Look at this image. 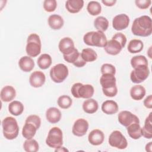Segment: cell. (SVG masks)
I'll list each match as a JSON object with an SVG mask.
<instances>
[{
    "mask_svg": "<svg viewBox=\"0 0 152 152\" xmlns=\"http://www.w3.org/2000/svg\"><path fill=\"white\" fill-rule=\"evenodd\" d=\"M131 31L133 34L141 37H147L152 33L151 18L148 15L136 18L132 24Z\"/></svg>",
    "mask_w": 152,
    "mask_h": 152,
    "instance_id": "1",
    "label": "cell"
},
{
    "mask_svg": "<svg viewBox=\"0 0 152 152\" xmlns=\"http://www.w3.org/2000/svg\"><path fill=\"white\" fill-rule=\"evenodd\" d=\"M126 43V37L122 33H117L114 34L110 40L107 41L104 47L105 52L111 55H116L125 47Z\"/></svg>",
    "mask_w": 152,
    "mask_h": 152,
    "instance_id": "2",
    "label": "cell"
},
{
    "mask_svg": "<svg viewBox=\"0 0 152 152\" xmlns=\"http://www.w3.org/2000/svg\"><path fill=\"white\" fill-rule=\"evenodd\" d=\"M100 83L102 87L103 93L107 97H115L118 93L116 80L114 75L102 74L100 78Z\"/></svg>",
    "mask_w": 152,
    "mask_h": 152,
    "instance_id": "3",
    "label": "cell"
},
{
    "mask_svg": "<svg viewBox=\"0 0 152 152\" xmlns=\"http://www.w3.org/2000/svg\"><path fill=\"white\" fill-rule=\"evenodd\" d=\"M4 137L9 140L17 137L19 133V126L17 120L12 116H7L2 121Z\"/></svg>",
    "mask_w": 152,
    "mask_h": 152,
    "instance_id": "4",
    "label": "cell"
},
{
    "mask_svg": "<svg viewBox=\"0 0 152 152\" xmlns=\"http://www.w3.org/2000/svg\"><path fill=\"white\" fill-rule=\"evenodd\" d=\"M83 41L88 46L99 48H104L107 42L104 32L98 30L86 33L84 35Z\"/></svg>",
    "mask_w": 152,
    "mask_h": 152,
    "instance_id": "5",
    "label": "cell"
},
{
    "mask_svg": "<svg viewBox=\"0 0 152 152\" xmlns=\"http://www.w3.org/2000/svg\"><path fill=\"white\" fill-rule=\"evenodd\" d=\"M71 92L75 98L87 99L93 96L94 89L91 84H83L80 83H77L72 85Z\"/></svg>",
    "mask_w": 152,
    "mask_h": 152,
    "instance_id": "6",
    "label": "cell"
},
{
    "mask_svg": "<svg viewBox=\"0 0 152 152\" xmlns=\"http://www.w3.org/2000/svg\"><path fill=\"white\" fill-rule=\"evenodd\" d=\"M42 43L40 37L36 33L30 34L27 40L26 52L30 57H36L41 52Z\"/></svg>",
    "mask_w": 152,
    "mask_h": 152,
    "instance_id": "7",
    "label": "cell"
},
{
    "mask_svg": "<svg viewBox=\"0 0 152 152\" xmlns=\"http://www.w3.org/2000/svg\"><path fill=\"white\" fill-rule=\"evenodd\" d=\"M46 144L50 148H58L63 144V134L62 130L57 126L52 128L48 132Z\"/></svg>",
    "mask_w": 152,
    "mask_h": 152,
    "instance_id": "8",
    "label": "cell"
},
{
    "mask_svg": "<svg viewBox=\"0 0 152 152\" xmlns=\"http://www.w3.org/2000/svg\"><path fill=\"white\" fill-rule=\"evenodd\" d=\"M68 74V68L64 64H58L50 70V78L56 83H62L67 78Z\"/></svg>",
    "mask_w": 152,
    "mask_h": 152,
    "instance_id": "9",
    "label": "cell"
},
{
    "mask_svg": "<svg viewBox=\"0 0 152 152\" xmlns=\"http://www.w3.org/2000/svg\"><path fill=\"white\" fill-rule=\"evenodd\" d=\"M110 146L118 149H125L128 146V141L125 136L119 131H113L109 135L108 139Z\"/></svg>",
    "mask_w": 152,
    "mask_h": 152,
    "instance_id": "10",
    "label": "cell"
},
{
    "mask_svg": "<svg viewBox=\"0 0 152 152\" xmlns=\"http://www.w3.org/2000/svg\"><path fill=\"white\" fill-rule=\"evenodd\" d=\"M150 74L148 66H140L134 68L130 74L131 81L135 84H139L145 81Z\"/></svg>",
    "mask_w": 152,
    "mask_h": 152,
    "instance_id": "11",
    "label": "cell"
},
{
    "mask_svg": "<svg viewBox=\"0 0 152 152\" xmlns=\"http://www.w3.org/2000/svg\"><path fill=\"white\" fill-rule=\"evenodd\" d=\"M88 127L89 125L87 121L83 118H80L74 123L72 132L75 136L83 137L87 133Z\"/></svg>",
    "mask_w": 152,
    "mask_h": 152,
    "instance_id": "12",
    "label": "cell"
},
{
    "mask_svg": "<svg viewBox=\"0 0 152 152\" xmlns=\"http://www.w3.org/2000/svg\"><path fill=\"white\" fill-rule=\"evenodd\" d=\"M119 122L123 126L127 127L134 122L140 123V119L137 116L128 110L120 112L118 116Z\"/></svg>",
    "mask_w": 152,
    "mask_h": 152,
    "instance_id": "13",
    "label": "cell"
},
{
    "mask_svg": "<svg viewBox=\"0 0 152 152\" xmlns=\"http://www.w3.org/2000/svg\"><path fill=\"white\" fill-rule=\"evenodd\" d=\"M129 18L125 14H120L114 17L112 20V27L116 30L120 31L126 28L129 24Z\"/></svg>",
    "mask_w": 152,
    "mask_h": 152,
    "instance_id": "14",
    "label": "cell"
},
{
    "mask_svg": "<svg viewBox=\"0 0 152 152\" xmlns=\"http://www.w3.org/2000/svg\"><path fill=\"white\" fill-rule=\"evenodd\" d=\"M46 77L45 74L40 71L33 72L29 77V83L31 86L34 88L41 87L45 83Z\"/></svg>",
    "mask_w": 152,
    "mask_h": 152,
    "instance_id": "15",
    "label": "cell"
},
{
    "mask_svg": "<svg viewBox=\"0 0 152 152\" xmlns=\"http://www.w3.org/2000/svg\"><path fill=\"white\" fill-rule=\"evenodd\" d=\"M58 48L63 55L71 53L75 49L74 41L71 38L68 37H65L61 39L59 42Z\"/></svg>",
    "mask_w": 152,
    "mask_h": 152,
    "instance_id": "16",
    "label": "cell"
},
{
    "mask_svg": "<svg viewBox=\"0 0 152 152\" xmlns=\"http://www.w3.org/2000/svg\"><path fill=\"white\" fill-rule=\"evenodd\" d=\"M104 139V133L99 129L92 130L88 135V141L93 145H101L103 142Z\"/></svg>",
    "mask_w": 152,
    "mask_h": 152,
    "instance_id": "17",
    "label": "cell"
},
{
    "mask_svg": "<svg viewBox=\"0 0 152 152\" xmlns=\"http://www.w3.org/2000/svg\"><path fill=\"white\" fill-rule=\"evenodd\" d=\"M15 89L11 86H6L4 87L1 91V99L4 102H11L15 97Z\"/></svg>",
    "mask_w": 152,
    "mask_h": 152,
    "instance_id": "18",
    "label": "cell"
},
{
    "mask_svg": "<svg viewBox=\"0 0 152 152\" xmlns=\"http://www.w3.org/2000/svg\"><path fill=\"white\" fill-rule=\"evenodd\" d=\"M62 114L61 111L55 107H50L46 111V118L51 124H56L61 119Z\"/></svg>",
    "mask_w": 152,
    "mask_h": 152,
    "instance_id": "19",
    "label": "cell"
},
{
    "mask_svg": "<svg viewBox=\"0 0 152 152\" xmlns=\"http://www.w3.org/2000/svg\"><path fill=\"white\" fill-rule=\"evenodd\" d=\"M19 68L25 72H30L34 67V62L29 56H22L18 61Z\"/></svg>",
    "mask_w": 152,
    "mask_h": 152,
    "instance_id": "20",
    "label": "cell"
},
{
    "mask_svg": "<svg viewBox=\"0 0 152 152\" xmlns=\"http://www.w3.org/2000/svg\"><path fill=\"white\" fill-rule=\"evenodd\" d=\"M118 103L112 100H107L104 101L101 106V109L103 113L106 115H113L118 111Z\"/></svg>",
    "mask_w": 152,
    "mask_h": 152,
    "instance_id": "21",
    "label": "cell"
},
{
    "mask_svg": "<svg viewBox=\"0 0 152 152\" xmlns=\"http://www.w3.org/2000/svg\"><path fill=\"white\" fill-rule=\"evenodd\" d=\"M83 6V0H68L65 2V8L66 10L72 14L80 12Z\"/></svg>",
    "mask_w": 152,
    "mask_h": 152,
    "instance_id": "22",
    "label": "cell"
},
{
    "mask_svg": "<svg viewBox=\"0 0 152 152\" xmlns=\"http://www.w3.org/2000/svg\"><path fill=\"white\" fill-rule=\"evenodd\" d=\"M37 129V127L33 123L25 122L22 129V135L26 139H31L34 137Z\"/></svg>",
    "mask_w": 152,
    "mask_h": 152,
    "instance_id": "23",
    "label": "cell"
},
{
    "mask_svg": "<svg viewBox=\"0 0 152 152\" xmlns=\"http://www.w3.org/2000/svg\"><path fill=\"white\" fill-rule=\"evenodd\" d=\"M48 22L49 27L53 30L61 29L64 24L63 18L58 14L50 15L48 18Z\"/></svg>",
    "mask_w": 152,
    "mask_h": 152,
    "instance_id": "24",
    "label": "cell"
},
{
    "mask_svg": "<svg viewBox=\"0 0 152 152\" xmlns=\"http://www.w3.org/2000/svg\"><path fill=\"white\" fill-rule=\"evenodd\" d=\"M130 96L134 100H141L145 96L146 91L145 88L141 85H135L132 86L130 89Z\"/></svg>",
    "mask_w": 152,
    "mask_h": 152,
    "instance_id": "25",
    "label": "cell"
},
{
    "mask_svg": "<svg viewBox=\"0 0 152 152\" xmlns=\"http://www.w3.org/2000/svg\"><path fill=\"white\" fill-rule=\"evenodd\" d=\"M82 107L84 112L88 114H93L98 110L99 104L96 100L90 98L84 101Z\"/></svg>",
    "mask_w": 152,
    "mask_h": 152,
    "instance_id": "26",
    "label": "cell"
},
{
    "mask_svg": "<svg viewBox=\"0 0 152 152\" xmlns=\"http://www.w3.org/2000/svg\"><path fill=\"white\" fill-rule=\"evenodd\" d=\"M126 131L129 136L134 140H138L142 136L141 127L138 122H134L128 126Z\"/></svg>",
    "mask_w": 152,
    "mask_h": 152,
    "instance_id": "27",
    "label": "cell"
},
{
    "mask_svg": "<svg viewBox=\"0 0 152 152\" xmlns=\"http://www.w3.org/2000/svg\"><path fill=\"white\" fill-rule=\"evenodd\" d=\"M151 114L152 113L150 112L145 118L144 126L141 128V135L147 139L152 138Z\"/></svg>",
    "mask_w": 152,
    "mask_h": 152,
    "instance_id": "28",
    "label": "cell"
},
{
    "mask_svg": "<svg viewBox=\"0 0 152 152\" xmlns=\"http://www.w3.org/2000/svg\"><path fill=\"white\" fill-rule=\"evenodd\" d=\"M8 111L14 116H19L24 111V105L20 101H12L8 104Z\"/></svg>",
    "mask_w": 152,
    "mask_h": 152,
    "instance_id": "29",
    "label": "cell"
},
{
    "mask_svg": "<svg viewBox=\"0 0 152 152\" xmlns=\"http://www.w3.org/2000/svg\"><path fill=\"white\" fill-rule=\"evenodd\" d=\"M144 48L142 42L140 39H132L128 43L127 49L131 53H137L140 52Z\"/></svg>",
    "mask_w": 152,
    "mask_h": 152,
    "instance_id": "30",
    "label": "cell"
},
{
    "mask_svg": "<svg viewBox=\"0 0 152 152\" xmlns=\"http://www.w3.org/2000/svg\"><path fill=\"white\" fill-rule=\"evenodd\" d=\"M52 58L48 53L42 54L37 60L38 66L42 69H46L49 68L52 64Z\"/></svg>",
    "mask_w": 152,
    "mask_h": 152,
    "instance_id": "31",
    "label": "cell"
},
{
    "mask_svg": "<svg viewBox=\"0 0 152 152\" xmlns=\"http://www.w3.org/2000/svg\"><path fill=\"white\" fill-rule=\"evenodd\" d=\"M81 56L86 62H91L96 61L97 58V54L91 48H85L82 50Z\"/></svg>",
    "mask_w": 152,
    "mask_h": 152,
    "instance_id": "32",
    "label": "cell"
},
{
    "mask_svg": "<svg viewBox=\"0 0 152 152\" xmlns=\"http://www.w3.org/2000/svg\"><path fill=\"white\" fill-rule=\"evenodd\" d=\"M94 26L98 31L104 32L108 28L109 21L106 17L99 16L95 18L94 21Z\"/></svg>",
    "mask_w": 152,
    "mask_h": 152,
    "instance_id": "33",
    "label": "cell"
},
{
    "mask_svg": "<svg viewBox=\"0 0 152 152\" xmlns=\"http://www.w3.org/2000/svg\"><path fill=\"white\" fill-rule=\"evenodd\" d=\"M87 10L91 15L95 16L100 14L102 11V7L99 2L91 1L88 3Z\"/></svg>",
    "mask_w": 152,
    "mask_h": 152,
    "instance_id": "34",
    "label": "cell"
},
{
    "mask_svg": "<svg viewBox=\"0 0 152 152\" xmlns=\"http://www.w3.org/2000/svg\"><path fill=\"white\" fill-rule=\"evenodd\" d=\"M23 148L27 152H37L39 149V145L36 140L26 139L23 144Z\"/></svg>",
    "mask_w": 152,
    "mask_h": 152,
    "instance_id": "35",
    "label": "cell"
},
{
    "mask_svg": "<svg viewBox=\"0 0 152 152\" xmlns=\"http://www.w3.org/2000/svg\"><path fill=\"white\" fill-rule=\"evenodd\" d=\"M131 65L133 68L140 66H148V61L145 56L137 55L131 59Z\"/></svg>",
    "mask_w": 152,
    "mask_h": 152,
    "instance_id": "36",
    "label": "cell"
},
{
    "mask_svg": "<svg viewBox=\"0 0 152 152\" xmlns=\"http://www.w3.org/2000/svg\"><path fill=\"white\" fill-rule=\"evenodd\" d=\"M57 103L61 109H67L71 106L72 100L69 96L62 95L58 97Z\"/></svg>",
    "mask_w": 152,
    "mask_h": 152,
    "instance_id": "37",
    "label": "cell"
},
{
    "mask_svg": "<svg viewBox=\"0 0 152 152\" xmlns=\"http://www.w3.org/2000/svg\"><path fill=\"white\" fill-rule=\"evenodd\" d=\"M81 56V53L78 52V49L76 48L70 53L68 55H63L64 59L65 61H66L68 63L72 64L74 65L76 62L79 59V58Z\"/></svg>",
    "mask_w": 152,
    "mask_h": 152,
    "instance_id": "38",
    "label": "cell"
},
{
    "mask_svg": "<svg viewBox=\"0 0 152 152\" xmlns=\"http://www.w3.org/2000/svg\"><path fill=\"white\" fill-rule=\"evenodd\" d=\"M57 7V2L56 0H45L43 2V8L48 12H53Z\"/></svg>",
    "mask_w": 152,
    "mask_h": 152,
    "instance_id": "39",
    "label": "cell"
},
{
    "mask_svg": "<svg viewBox=\"0 0 152 152\" xmlns=\"http://www.w3.org/2000/svg\"><path fill=\"white\" fill-rule=\"evenodd\" d=\"M100 71L102 74H109L115 75L116 74V68L110 64H104L101 66Z\"/></svg>",
    "mask_w": 152,
    "mask_h": 152,
    "instance_id": "40",
    "label": "cell"
},
{
    "mask_svg": "<svg viewBox=\"0 0 152 152\" xmlns=\"http://www.w3.org/2000/svg\"><path fill=\"white\" fill-rule=\"evenodd\" d=\"M25 122H30L34 124L38 129H39L41 125V119L40 118L36 115H29L26 119Z\"/></svg>",
    "mask_w": 152,
    "mask_h": 152,
    "instance_id": "41",
    "label": "cell"
},
{
    "mask_svg": "<svg viewBox=\"0 0 152 152\" xmlns=\"http://www.w3.org/2000/svg\"><path fill=\"white\" fill-rule=\"evenodd\" d=\"M135 4L140 9L145 10L148 8L151 4V0H135Z\"/></svg>",
    "mask_w": 152,
    "mask_h": 152,
    "instance_id": "42",
    "label": "cell"
},
{
    "mask_svg": "<svg viewBox=\"0 0 152 152\" xmlns=\"http://www.w3.org/2000/svg\"><path fill=\"white\" fill-rule=\"evenodd\" d=\"M144 105L145 107L148 109H151L152 108V95L148 96L143 102Z\"/></svg>",
    "mask_w": 152,
    "mask_h": 152,
    "instance_id": "43",
    "label": "cell"
},
{
    "mask_svg": "<svg viewBox=\"0 0 152 152\" xmlns=\"http://www.w3.org/2000/svg\"><path fill=\"white\" fill-rule=\"evenodd\" d=\"M102 2L107 7H112L113 6L116 2V0H102Z\"/></svg>",
    "mask_w": 152,
    "mask_h": 152,
    "instance_id": "44",
    "label": "cell"
},
{
    "mask_svg": "<svg viewBox=\"0 0 152 152\" xmlns=\"http://www.w3.org/2000/svg\"><path fill=\"white\" fill-rule=\"evenodd\" d=\"M151 147H152V142H148V144H147L146 145H145V151H146L151 152V151H152Z\"/></svg>",
    "mask_w": 152,
    "mask_h": 152,
    "instance_id": "45",
    "label": "cell"
},
{
    "mask_svg": "<svg viewBox=\"0 0 152 152\" xmlns=\"http://www.w3.org/2000/svg\"><path fill=\"white\" fill-rule=\"evenodd\" d=\"M55 151H68V150L66 148H65V147L61 146V147H60L59 148H56Z\"/></svg>",
    "mask_w": 152,
    "mask_h": 152,
    "instance_id": "46",
    "label": "cell"
},
{
    "mask_svg": "<svg viewBox=\"0 0 152 152\" xmlns=\"http://www.w3.org/2000/svg\"><path fill=\"white\" fill-rule=\"evenodd\" d=\"M151 47H150V48H149V49H148V56H149V58H151V56L150 55V53H151L150 52H151Z\"/></svg>",
    "mask_w": 152,
    "mask_h": 152,
    "instance_id": "47",
    "label": "cell"
}]
</instances>
